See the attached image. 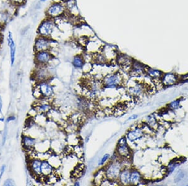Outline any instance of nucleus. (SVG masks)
<instances>
[{
	"instance_id": "c9c22d12",
	"label": "nucleus",
	"mask_w": 188,
	"mask_h": 186,
	"mask_svg": "<svg viewBox=\"0 0 188 186\" xmlns=\"http://www.w3.org/2000/svg\"><path fill=\"white\" fill-rule=\"evenodd\" d=\"M182 78H184V80H186V79H187V78H188V75H185V76H184V77H182Z\"/></svg>"
},
{
	"instance_id": "20e7f679",
	"label": "nucleus",
	"mask_w": 188,
	"mask_h": 186,
	"mask_svg": "<svg viewBox=\"0 0 188 186\" xmlns=\"http://www.w3.org/2000/svg\"><path fill=\"white\" fill-rule=\"evenodd\" d=\"M50 46L51 42L49 38L38 36L35 40L34 49L36 52L41 51H48L50 48Z\"/></svg>"
},
{
	"instance_id": "2f4dec72",
	"label": "nucleus",
	"mask_w": 188,
	"mask_h": 186,
	"mask_svg": "<svg viewBox=\"0 0 188 186\" xmlns=\"http://www.w3.org/2000/svg\"><path fill=\"white\" fill-rule=\"evenodd\" d=\"M14 117L13 116L12 117H9L8 119V122H9V121H12V120H14Z\"/></svg>"
},
{
	"instance_id": "473e14b6",
	"label": "nucleus",
	"mask_w": 188,
	"mask_h": 186,
	"mask_svg": "<svg viewBox=\"0 0 188 186\" xmlns=\"http://www.w3.org/2000/svg\"><path fill=\"white\" fill-rule=\"evenodd\" d=\"M137 115H133L132 117H130L129 118V120H131V119H136L137 118Z\"/></svg>"
},
{
	"instance_id": "6e6552de",
	"label": "nucleus",
	"mask_w": 188,
	"mask_h": 186,
	"mask_svg": "<svg viewBox=\"0 0 188 186\" xmlns=\"http://www.w3.org/2000/svg\"><path fill=\"white\" fill-rule=\"evenodd\" d=\"M130 70V74L133 76H137L142 74L144 71V66L138 62H134Z\"/></svg>"
},
{
	"instance_id": "7c9ffc66",
	"label": "nucleus",
	"mask_w": 188,
	"mask_h": 186,
	"mask_svg": "<svg viewBox=\"0 0 188 186\" xmlns=\"http://www.w3.org/2000/svg\"><path fill=\"white\" fill-rule=\"evenodd\" d=\"M4 169H5V166H3L1 168V169H0V178L2 177V175H3V174L4 172Z\"/></svg>"
},
{
	"instance_id": "9d476101",
	"label": "nucleus",
	"mask_w": 188,
	"mask_h": 186,
	"mask_svg": "<svg viewBox=\"0 0 188 186\" xmlns=\"http://www.w3.org/2000/svg\"><path fill=\"white\" fill-rule=\"evenodd\" d=\"M117 152L118 155L124 158H128L130 156V150L127 145V143L118 144L117 148Z\"/></svg>"
},
{
	"instance_id": "ddd939ff",
	"label": "nucleus",
	"mask_w": 188,
	"mask_h": 186,
	"mask_svg": "<svg viewBox=\"0 0 188 186\" xmlns=\"http://www.w3.org/2000/svg\"><path fill=\"white\" fill-rule=\"evenodd\" d=\"M130 172L129 170H124L119 174V179L120 182L123 185H127L130 184Z\"/></svg>"
},
{
	"instance_id": "e433bc0d",
	"label": "nucleus",
	"mask_w": 188,
	"mask_h": 186,
	"mask_svg": "<svg viewBox=\"0 0 188 186\" xmlns=\"http://www.w3.org/2000/svg\"><path fill=\"white\" fill-rule=\"evenodd\" d=\"M40 1H41V2H46L47 0H40Z\"/></svg>"
},
{
	"instance_id": "aec40b11",
	"label": "nucleus",
	"mask_w": 188,
	"mask_h": 186,
	"mask_svg": "<svg viewBox=\"0 0 188 186\" xmlns=\"http://www.w3.org/2000/svg\"><path fill=\"white\" fill-rule=\"evenodd\" d=\"M129 92L132 95L135 96H138L143 92V87L140 85H137L134 87L130 88L129 89Z\"/></svg>"
},
{
	"instance_id": "6ab92c4d",
	"label": "nucleus",
	"mask_w": 188,
	"mask_h": 186,
	"mask_svg": "<svg viewBox=\"0 0 188 186\" xmlns=\"http://www.w3.org/2000/svg\"><path fill=\"white\" fill-rule=\"evenodd\" d=\"M73 65L77 68H82L84 65V59L80 55H77L73 60Z\"/></svg>"
},
{
	"instance_id": "f3484780",
	"label": "nucleus",
	"mask_w": 188,
	"mask_h": 186,
	"mask_svg": "<svg viewBox=\"0 0 188 186\" xmlns=\"http://www.w3.org/2000/svg\"><path fill=\"white\" fill-rule=\"evenodd\" d=\"M23 145L27 148H32L35 144V140L30 137H24L23 138Z\"/></svg>"
},
{
	"instance_id": "2eb2a0df",
	"label": "nucleus",
	"mask_w": 188,
	"mask_h": 186,
	"mask_svg": "<svg viewBox=\"0 0 188 186\" xmlns=\"http://www.w3.org/2000/svg\"><path fill=\"white\" fill-rule=\"evenodd\" d=\"M41 163H42V162L40 160H35V161H33L32 162H31V168L35 174L37 175L41 174Z\"/></svg>"
},
{
	"instance_id": "423d86ee",
	"label": "nucleus",
	"mask_w": 188,
	"mask_h": 186,
	"mask_svg": "<svg viewBox=\"0 0 188 186\" xmlns=\"http://www.w3.org/2000/svg\"><path fill=\"white\" fill-rule=\"evenodd\" d=\"M53 58V56L49 51H41L36 52L35 60L39 64H46L48 63Z\"/></svg>"
},
{
	"instance_id": "0eeeda50",
	"label": "nucleus",
	"mask_w": 188,
	"mask_h": 186,
	"mask_svg": "<svg viewBox=\"0 0 188 186\" xmlns=\"http://www.w3.org/2000/svg\"><path fill=\"white\" fill-rule=\"evenodd\" d=\"M7 42L8 45L10 48V58H11V64L13 65V63L15 59V54H16V45L13 40V34L11 31H8L7 36Z\"/></svg>"
},
{
	"instance_id": "bb28decb",
	"label": "nucleus",
	"mask_w": 188,
	"mask_h": 186,
	"mask_svg": "<svg viewBox=\"0 0 188 186\" xmlns=\"http://www.w3.org/2000/svg\"><path fill=\"white\" fill-rule=\"evenodd\" d=\"M14 5H17V6H20V5H23L25 3L26 0H10Z\"/></svg>"
},
{
	"instance_id": "9b49d317",
	"label": "nucleus",
	"mask_w": 188,
	"mask_h": 186,
	"mask_svg": "<svg viewBox=\"0 0 188 186\" xmlns=\"http://www.w3.org/2000/svg\"><path fill=\"white\" fill-rule=\"evenodd\" d=\"M39 90L40 93L45 97H50L53 94V89L50 85L46 83H42L40 85Z\"/></svg>"
},
{
	"instance_id": "c756f323",
	"label": "nucleus",
	"mask_w": 188,
	"mask_h": 186,
	"mask_svg": "<svg viewBox=\"0 0 188 186\" xmlns=\"http://www.w3.org/2000/svg\"><path fill=\"white\" fill-rule=\"evenodd\" d=\"M4 185H14V182L12 179H8L6 180V182L4 183Z\"/></svg>"
},
{
	"instance_id": "39448f33",
	"label": "nucleus",
	"mask_w": 188,
	"mask_h": 186,
	"mask_svg": "<svg viewBox=\"0 0 188 186\" xmlns=\"http://www.w3.org/2000/svg\"><path fill=\"white\" fill-rule=\"evenodd\" d=\"M121 75L119 73L107 76L103 80L104 85L109 88H114L119 86L122 82Z\"/></svg>"
},
{
	"instance_id": "5701e85b",
	"label": "nucleus",
	"mask_w": 188,
	"mask_h": 186,
	"mask_svg": "<svg viewBox=\"0 0 188 186\" xmlns=\"http://www.w3.org/2000/svg\"><path fill=\"white\" fill-rule=\"evenodd\" d=\"M46 77V72L45 70H40L36 73V77L38 80H43Z\"/></svg>"
},
{
	"instance_id": "a878e982",
	"label": "nucleus",
	"mask_w": 188,
	"mask_h": 186,
	"mask_svg": "<svg viewBox=\"0 0 188 186\" xmlns=\"http://www.w3.org/2000/svg\"><path fill=\"white\" fill-rule=\"evenodd\" d=\"M184 176V173L183 171H180L178 172V174H177L176 177L175 178V182H179L181 180H182V179H183Z\"/></svg>"
},
{
	"instance_id": "393cba45",
	"label": "nucleus",
	"mask_w": 188,
	"mask_h": 186,
	"mask_svg": "<svg viewBox=\"0 0 188 186\" xmlns=\"http://www.w3.org/2000/svg\"><path fill=\"white\" fill-rule=\"evenodd\" d=\"M148 122L149 125L151 127H154L155 126L157 125L156 120L153 116L149 117L148 118Z\"/></svg>"
},
{
	"instance_id": "4c0bfd02",
	"label": "nucleus",
	"mask_w": 188,
	"mask_h": 186,
	"mask_svg": "<svg viewBox=\"0 0 188 186\" xmlns=\"http://www.w3.org/2000/svg\"><path fill=\"white\" fill-rule=\"evenodd\" d=\"M69 1V0H60V1Z\"/></svg>"
},
{
	"instance_id": "a211bd4d",
	"label": "nucleus",
	"mask_w": 188,
	"mask_h": 186,
	"mask_svg": "<svg viewBox=\"0 0 188 186\" xmlns=\"http://www.w3.org/2000/svg\"><path fill=\"white\" fill-rule=\"evenodd\" d=\"M140 175L138 171H133L132 172H130V183L133 184H137L140 181Z\"/></svg>"
},
{
	"instance_id": "4468645a",
	"label": "nucleus",
	"mask_w": 188,
	"mask_h": 186,
	"mask_svg": "<svg viewBox=\"0 0 188 186\" xmlns=\"http://www.w3.org/2000/svg\"><path fill=\"white\" fill-rule=\"evenodd\" d=\"M41 174L47 176V175H49L51 174L52 171H53V168H52L49 162L47 161H43L42 163H41Z\"/></svg>"
},
{
	"instance_id": "c85d7f7f",
	"label": "nucleus",
	"mask_w": 188,
	"mask_h": 186,
	"mask_svg": "<svg viewBox=\"0 0 188 186\" xmlns=\"http://www.w3.org/2000/svg\"><path fill=\"white\" fill-rule=\"evenodd\" d=\"M179 103V101H174V102L171 103L170 106L172 109H176L177 107H178Z\"/></svg>"
},
{
	"instance_id": "f03ea898",
	"label": "nucleus",
	"mask_w": 188,
	"mask_h": 186,
	"mask_svg": "<svg viewBox=\"0 0 188 186\" xmlns=\"http://www.w3.org/2000/svg\"><path fill=\"white\" fill-rule=\"evenodd\" d=\"M55 25L54 20L52 18H47L43 20L38 28V35L49 38L54 32Z\"/></svg>"
},
{
	"instance_id": "f8f14e48",
	"label": "nucleus",
	"mask_w": 188,
	"mask_h": 186,
	"mask_svg": "<svg viewBox=\"0 0 188 186\" xmlns=\"http://www.w3.org/2000/svg\"><path fill=\"white\" fill-rule=\"evenodd\" d=\"M142 136L143 132L142 130H140V129H136L135 130L130 131L127 135V139L130 141L136 140L140 139V138L142 137Z\"/></svg>"
},
{
	"instance_id": "7ed1b4c3",
	"label": "nucleus",
	"mask_w": 188,
	"mask_h": 186,
	"mask_svg": "<svg viewBox=\"0 0 188 186\" xmlns=\"http://www.w3.org/2000/svg\"><path fill=\"white\" fill-rule=\"evenodd\" d=\"M121 164L119 162H114L110 164L105 171L106 177L110 180H116L119 178V174L121 172Z\"/></svg>"
},
{
	"instance_id": "b1692460",
	"label": "nucleus",
	"mask_w": 188,
	"mask_h": 186,
	"mask_svg": "<svg viewBox=\"0 0 188 186\" xmlns=\"http://www.w3.org/2000/svg\"><path fill=\"white\" fill-rule=\"evenodd\" d=\"M50 109V107L49 105H47V104H43V105H41L40 107H38V110L40 111H41V112H43V113H45V112H47V111H48Z\"/></svg>"
},
{
	"instance_id": "72a5a7b5",
	"label": "nucleus",
	"mask_w": 188,
	"mask_h": 186,
	"mask_svg": "<svg viewBox=\"0 0 188 186\" xmlns=\"http://www.w3.org/2000/svg\"><path fill=\"white\" fill-rule=\"evenodd\" d=\"M1 108H2V100L1 97H0V110H1Z\"/></svg>"
},
{
	"instance_id": "1a4fd4ad",
	"label": "nucleus",
	"mask_w": 188,
	"mask_h": 186,
	"mask_svg": "<svg viewBox=\"0 0 188 186\" xmlns=\"http://www.w3.org/2000/svg\"><path fill=\"white\" fill-rule=\"evenodd\" d=\"M117 62L119 65L122 67H130L132 66V62L130 60V58L125 55H120L117 56Z\"/></svg>"
},
{
	"instance_id": "f257e3e1",
	"label": "nucleus",
	"mask_w": 188,
	"mask_h": 186,
	"mask_svg": "<svg viewBox=\"0 0 188 186\" xmlns=\"http://www.w3.org/2000/svg\"><path fill=\"white\" fill-rule=\"evenodd\" d=\"M66 6L61 2H54L50 5L46 9V14L48 18H56L64 15L66 12Z\"/></svg>"
},
{
	"instance_id": "cd10ccee",
	"label": "nucleus",
	"mask_w": 188,
	"mask_h": 186,
	"mask_svg": "<svg viewBox=\"0 0 188 186\" xmlns=\"http://www.w3.org/2000/svg\"><path fill=\"white\" fill-rule=\"evenodd\" d=\"M110 157V155L109 154H106V155H104V156L103 157V158H102V160L101 161L100 163H99V165H103L104 163H105L106 162V161L107 160V159Z\"/></svg>"
},
{
	"instance_id": "412c9836",
	"label": "nucleus",
	"mask_w": 188,
	"mask_h": 186,
	"mask_svg": "<svg viewBox=\"0 0 188 186\" xmlns=\"http://www.w3.org/2000/svg\"><path fill=\"white\" fill-rule=\"evenodd\" d=\"M148 73L150 77H154V78L159 77L161 74V72L156 70H152V69H149V70H148Z\"/></svg>"
},
{
	"instance_id": "4be33fe9",
	"label": "nucleus",
	"mask_w": 188,
	"mask_h": 186,
	"mask_svg": "<svg viewBox=\"0 0 188 186\" xmlns=\"http://www.w3.org/2000/svg\"><path fill=\"white\" fill-rule=\"evenodd\" d=\"M95 60L98 63H105L106 62V57L104 56V55L102 54H97L96 56H95Z\"/></svg>"
},
{
	"instance_id": "f704fd0d",
	"label": "nucleus",
	"mask_w": 188,
	"mask_h": 186,
	"mask_svg": "<svg viewBox=\"0 0 188 186\" xmlns=\"http://www.w3.org/2000/svg\"><path fill=\"white\" fill-rule=\"evenodd\" d=\"M2 34L0 33V43H1V40H2Z\"/></svg>"
},
{
	"instance_id": "dca6fc26",
	"label": "nucleus",
	"mask_w": 188,
	"mask_h": 186,
	"mask_svg": "<svg viewBox=\"0 0 188 186\" xmlns=\"http://www.w3.org/2000/svg\"><path fill=\"white\" fill-rule=\"evenodd\" d=\"M176 81V77L172 74H166L164 76L163 79V82L165 85H173Z\"/></svg>"
}]
</instances>
